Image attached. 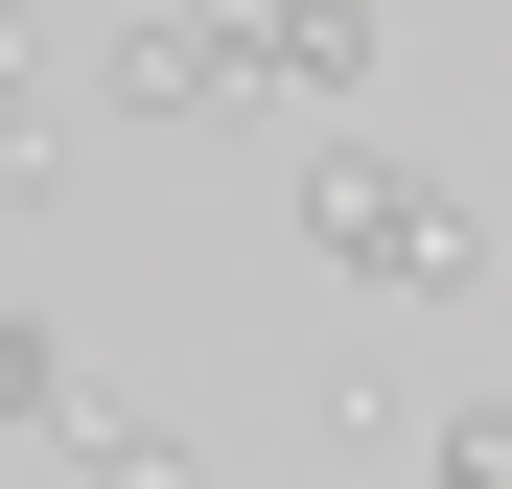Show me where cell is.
Wrapping results in <instances>:
<instances>
[{"label":"cell","mask_w":512,"mask_h":489,"mask_svg":"<svg viewBox=\"0 0 512 489\" xmlns=\"http://www.w3.org/2000/svg\"><path fill=\"white\" fill-rule=\"evenodd\" d=\"M233 47H256L280 117H350V94H373V0H233Z\"/></svg>","instance_id":"obj_3"},{"label":"cell","mask_w":512,"mask_h":489,"mask_svg":"<svg viewBox=\"0 0 512 489\" xmlns=\"http://www.w3.org/2000/svg\"><path fill=\"white\" fill-rule=\"evenodd\" d=\"M94 94H117L140 140H210V117H280V94H256V47H233V0H117Z\"/></svg>","instance_id":"obj_2"},{"label":"cell","mask_w":512,"mask_h":489,"mask_svg":"<svg viewBox=\"0 0 512 489\" xmlns=\"http://www.w3.org/2000/svg\"><path fill=\"white\" fill-rule=\"evenodd\" d=\"M280 210H303V257H326V280H373V303H466V280H489V210L443 187V163H396V140H350V117H303V163H280Z\"/></svg>","instance_id":"obj_1"},{"label":"cell","mask_w":512,"mask_h":489,"mask_svg":"<svg viewBox=\"0 0 512 489\" xmlns=\"http://www.w3.org/2000/svg\"><path fill=\"white\" fill-rule=\"evenodd\" d=\"M70 489H210V466L163 443V420H70Z\"/></svg>","instance_id":"obj_5"},{"label":"cell","mask_w":512,"mask_h":489,"mask_svg":"<svg viewBox=\"0 0 512 489\" xmlns=\"http://www.w3.org/2000/svg\"><path fill=\"white\" fill-rule=\"evenodd\" d=\"M419 489H512V396H466V420H419Z\"/></svg>","instance_id":"obj_7"},{"label":"cell","mask_w":512,"mask_h":489,"mask_svg":"<svg viewBox=\"0 0 512 489\" xmlns=\"http://www.w3.org/2000/svg\"><path fill=\"white\" fill-rule=\"evenodd\" d=\"M0 210H47V70H24V24H0Z\"/></svg>","instance_id":"obj_6"},{"label":"cell","mask_w":512,"mask_h":489,"mask_svg":"<svg viewBox=\"0 0 512 489\" xmlns=\"http://www.w3.org/2000/svg\"><path fill=\"white\" fill-rule=\"evenodd\" d=\"M94 420V373H70V326L47 303H0V443H70Z\"/></svg>","instance_id":"obj_4"}]
</instances>
